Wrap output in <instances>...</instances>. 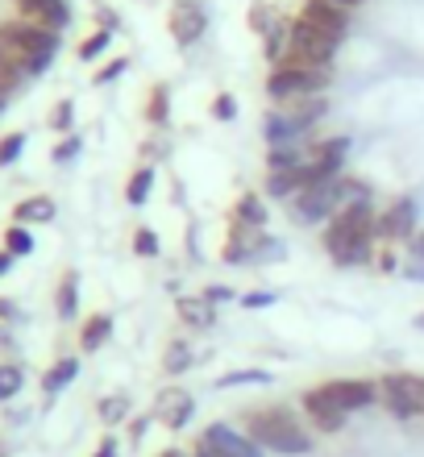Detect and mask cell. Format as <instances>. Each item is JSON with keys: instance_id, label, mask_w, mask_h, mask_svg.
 Returning <instances> with one entry per match:
<instances>
[{"instance_id": "22", "label": "cell", "mask_w": 424, "mask_h": 457, "mask_svg": "<svg viewBox=\"0 0 424 457\" xmlns=\"http://www.w3.org/2000/svg\"><path fill=\"white\" fill-rule=\"evenodd\" d=\"M4 253H12V258L34 253V233L25 225H9V233H4Z\"/></svg>"}, {"instance_id": "37", "label": "cell", "mask_w": 424, "mask_h": 457, "mask_svg": "<svg viewBox=\"0 0 424 457\" xmlns=\"http://www.w3.org/2000/svg\"><path fill=\"white\" fill-rule=\"evenodd\" d=\"M125 67H129V59H112L109 67H100V71H96V84H112V79H117Z\"/></svg>"}, {"instance_id": "43", "label": "cell", "mask_w": 424, "mask_h": 457, "mask_svg": "<svg viewBox=\"0 0 424 457\" xmlns=\"http://www.w3.org/2000/svg\"><path fill=\"white\" fill-rule=\"evenodd\" d=\"M275 295H245V308H262V303H270Z\"/></svg>"}, {"instance_id": "46", "label": "cell", "mask_w": 424, "mask_h": 457, "mask_svg": "<svg viewBox=\"0 0 424 457\" xmlns=\"http://www.w3.org/2000/svg\"><path fill=\"white\" fill-rule=\"evenodd\" d=\"M333 4H341V9H350V4H362V0H333Z\"/></svg>"}, {"instance_id": "6", "label": "cell", "mask_w": 424, "mask_h": 457, "mask_svg": "<svg viewBox=\"0 0 424 457\" xmlns=\"http://www.w3.org/2000/svg\"><path fill=\"white\" fill-rule=\"evenodd\" d=\"M0 42H9L12 50H21L25 59H29V67H34V75L42 71V67H50L54 50H59V34H54V29H42V25H34V21L0 25Z\"/></svg>"}, {"instance_id": "15", "label": "cell", "mask_w": 424, "mask_h": 457, "mask_svg": "<svg viewBox=\"0 0 424 457\" xmlns=\"http://www.w3.org/2000/svg\"><path fill=\"white\" fill-rule=\"evenodd\" d=\"M17 4H21L25 21L42 25V29H54V34L71 21V12H67V4H62V0H17Z\"/></svg>"}, {"instance_id": "9", "label": "cell", "mask_w": 424, "mask_h": 457, "mask_svg": "<svg viewBox=\"0 0 424 457\" xmlns=\"http://www.w3.org/2000/svg\"><path fill=\"white\" fill-rule=\"evenodd\" d=\"M320 391H325L328 403H333L337 411H345V416L370 408V403L378 399V386L366 383V378H333V383H325Z\"/></svg>"}, {"instance_id": "5", "label": "cell", "mask_w": 424, "mask_h": 457, "mask_svg": "<svg viewBox=\"0 0 424 457\" xmlns=\"http://www.w3.org/2000/svg\"><path fill=\"white\" fill-rule=\"evenodd\" d=\"M337 42L341 37L333 34H320L312 29L308 21H291L287 29V59L283 62H300V67H333V54H337Z\"/></svg>"}, {"instance_id": "45", "label": "cell", "mask_w": 424, "mask_h": 457, "mask_svg": "<svg viewBox=\"0 0 424 457\" xmlns=\"http://www.w3.org/2000/svg\"><path fill=\"white\" fill-rule=\"evenodd\" d=\"M9 266H12V253H0V275H4Z\"/></svg>"}, {"instance_id": "39", "label": "cell", "mask_w": 424, "mask_h": 457, "mask_svg": "<svg viewBox=\"0 0 424 457\" xmlns=\"http://www.w3.org/2000/svg\"><path fill=\"white\" fill-rule=\"evenodd\" d=\"M250 29H270V9L267 4H254V9H250Z\"/></svg>"}, {"instance_id": "11", "label": "cell", "mask_w": 424, "mask_h": 457, "mask_svg": "<svg viewBox=\"0 0 424 457\" xmlns=\"http://www.w3.org/2000/svg\"><path fill=\"white\" fill-rule=\"evenodd\" d=\"M300 21H308L312 29H320V34L341 37L350 29V12L341 9V4H333V0H303Z\"/></svg>"}, {"instance_id": "27", "label": "cell", "mask_w": 424, "mask_h": 457, "mask_svg": "<svg viewBox=\"0 0 424 457\" xmlns=\"http://www.w3.org/2000/svg\"><path fill=\"white\" fill-rule=\"evenodd\" d=\"M100 420H104V424L129 420V395H109V399H100Z\"/></svg>"}, {"instance_id": "25", "label": "cell", "mask_w": 424, "mask_h": 457, "mask_svg": "<svg viewBox=\"0 0 424 457\" xmlns=\"http://www.w3.org/2000/svg\"><path fill=\"white\" fill-rule=\"evenodd\" d=\"M150 187H154V167L134 170V179H129V187H125V195H129V204H145V195H150Z\"/></svg>"}, {"instance_id": "33", "label": "cell", "mask_w": 424, "mask_h": 457, "mask_svg": "<svg viewBox=\"0 0 424 457\" xmlns=\"http://www.w3.org/2000/svg\"><path fill=\"white\" fill-rule=\"evenodd\" d=\"M71 120H75V104L71 100H62V104H54V112H50V129H71Z\"/></svg>"}, {"instance_id": "29", "label": "cell", "mask_w": 424, "mask_h": 457, "mask_svg": "<svg viewBox=\"0 0 424 457\" xmlns=\"http://www.w3.org/2000/svg\"><path fill=\"white\" fill-rule=\"evenodd\" d=\"M21 386H25V370H21V366H9V361H4V366H0V403H4V399H12L17 391H21Z\"/></svg>"}, {"instance_id": "19", "label": "cell", "mask_w": 424, "mask_h": 457, "mask_svg": "<svg viewBox=\"0 0 424 457\" xmlns=\"http://www.w3.org/2000/svg\"><path fill=\"white\" fill-rule=\"evenodd\" d=\"M75 374H79V358H59L46 370V378H42V391H46V395H59V391L71 383Z\"/></svg>"}, {"instance_id": "28", "label": "cell", "mask_w": 424, "mask_h": 457, "mask_svg": "<svg viewBox=\"0 0 424 457\" xmlns=\"http://www.w3.org/2000/svg\"><path fill=\"white\" fill-rule=\"evenodd\" d=\"M262 220H267V208H262V200H258V195H242V204H237V225L258 228Z\"/></svg>"}, {"instance_id": "12", "label": "cell", "mask_w": 424, "mask_h": 457, "mask_svg": "<svg viewBox=\"0 0 424 457\" xmlns=\"http://www.w3.org/2000/svg\"><path fill=\"white\" fill-rule=\"evenodd\" d=\"M200 441L217 445L220 453H229V457H262V445L250 441V436H242L237 428H229V424H208Z\"/></svg>"}, {"instance_id": "13", "label": "cell", "mask_w": 424, "mask_h": 457, "mask_svg": "<svg viewBox=\"0 0 424 457\" xmlns=\"http://www.w3.org/2000/svg\"><path fill=\"white\" fill-rule=\"evenodd\" d=\"M204 9L195 4V0H179L175 9H170V34H175V42L179 46H192L195 37L204 34Z\"/></svg>"}, {"instance_id": "38", "label": "cell", "mask_w": 424, "mask_h": 457, "mask_svg": "<svg viewBox=\"0 0 424 457\" xmlns=\"http://www.w3.org/2000/svg\"><path fill=\"white\" fill-rule=\"evenodd\" d=\"M79 154V137H62V145H54V162H71Z\"/></svg>"}, {"instance_id": "44", "label": "cell", "mask_w": 424, "mask_h": 457, "mask_svg": "<svg viewBox=\"0 0 424 457\" xmlns=\"http://www.w3.org/2000/svg\"><path fill=\"white\" fill-rule=\"evenodd\" d=\"M12 316V300H0V320H9Z\"/></svg>"}, {"instance_id": "50", "label": "cell", "mask_w": 424, "mask_h": 457, "mask_svg": "<svg viewBox=\"0 0 424 457\" xmlns=\"http://www.w3.org/2000/svg\"><path fill=\"white\" fill-rule=\"evenodd\" d=\"M0 457H4V445H0Z\"/></svg>"}, {"instance_id": "41", "label": "cell", "mask_w": 424, "mask_h": 457, "mask_svg": "<svg viewBox=\"0 0 424 457\" xmlns=\"http://www.w3.org/2000/svg\"><path fill=\"white\" fill-rule=\"evenodd\" d=\"M92 457H117V441H112V436H104V441H100V449Z\"/></svg>"}, {"instance_id": "35", "label": "cell", "mask_w": 424, "mask_h": 457, "mask_svg": "<svg viewBox=\"0 0 424 457\" xmlns=\"http://www.w3.org/2000/svg\"><path fill=\"white\" fill-rule=\"evenodd\" d=\"M187 361H192V349L183 345V341H175V345H170V353H167V370H183Z\"/></svg>"}, {"instance_id": "2", "label": "cell", "mask_w": 424, "mask_h": 457, "mask_svg": "<svg viewBox=\"0 0 424 457\" xmlns=\"http://www.w3.org/2000/svg\"><path fill=\"white\" fill-rule=\"evenodd\" d=\"M245 436L258 441L262 449H275V453H287V457L312 449L308 433H303L300 420H295V411L283 408V403L262 408V411H250V416H245Z\"/></svg>"}, {"instance_id": "23", "label": "cell", "mask_w": 424, "mask_h": 457, "mask_svg": "<svg viewBox=\"0 0 424 457\" xmlns=\"http://www.w3.org/2000/svg\"><path fill=\"white\" fill-rule=\"evenodd\" d=\"M179 316L187 320V325H195V328L212 325V308H208V300H179Z\"/></svg>"}, {"instance_id": "32", "label": "cell", "mask_w": 424, "mask_h": 457, "mask_svg": "<svg viewBox=\"0 0 424 457\" xmlns=\"http://www.w3.org/2000/svg\"><path fill=\"white\" fill-rule=\"evenodd\" d=\"M167 104H170L167 87H154V92H150V109H145V117L154 120V125H162V120H167Z\"/></svg>"}, {"instance_id": "1", "label": "cell", "mask_w": 424, "mask_h": 457, "mask_svg": "<svg viewBox=\"0 0 424 457\" xmlns=\"http://www.w3.org/2000/svg\"><path fill=\"white\" fill-rule=\"evenodd\" d=\"M370 245H375V212L370 204H345L325 228V250L333 253V262L358 266L370 262Z\"/></svg>"}, {"instance_id": "48", "label": "cell", "mask_w": 424, "mask_h": 457, "mask_svg": "<svg viewBox=\"0 0 424 457\" xmlns=\"http://www.w3.org/2000/svg\"><path fill=\"white\" fill-rule=\"evenodd\" d=\"M162 457H183V453H179V449H167V453H162Z\"/></svg>"}, {"instance_id": "47", "label": "cell", "mask_w": 424, "mask_h": 457, "mask_svg": "<svg viewBox=\"0 0 424 457\" xmlns=\"http://www.w3.org/2000/svg\"><path fill=\"white\" fill-rule=\"evenodd\" d=\"M4 92H9V87H4V84H0V112H4Z\"/></svg>"}, {"instance_id": "36", "label": "cell", "mask_w": 424, "mask_h": 457, "mask_svg": "<svg viewBox=\"0 0 424 457\" xmlns=\"http://www.w3.org/2000/svg\"><path fill=\"white\" fill-rule=\"evenodd\" d=\"M212 117H217V120H233V117H237V100H233V96H217V100H212Z\"/></svg>"}, {"instance_id": "10", "label": "cell", "mask_w": 424, "mask_h": 457, "mask_svg": "<svg viewBox=\"0 0 424 457\" xmlns=\"http://www.w3.org/2000/svg\"><path fill=\"white\" fill-rule=\"evenodd\" d=\"M375 237L387 241V245L416 237V204L412 200H395L383 217H375Z\"/></svg>"}, {"instance_id": "7", "label": "cell", "mask_w": 424, "mask_h": 457, "mask_svg": "<svg viewBox=\"0 0 424 457\" xmlns=\"http://www.w3.org/2000/svg\"><path fill=\"white\" fill-rule=\"evenodd\" d=\"M378 399L391 416L400 420H412V416H424V378L420 374H387L378 383Z\"/></svg>"}, {"instance_id": "16", "label": "cell", "mask_w": 424, "mask_h": 457, "mask_svg": "<svg viewBox=\"0 0 424 457\" xmlns=\"http://www.w3.org/2000/svg\"><path fill=\"white\" fill-rule=\"evenodd\" d=\"M303 411L312 416V424H316V428H320V433H337L341 424H345V411H337V408H333V403H328V399H325V391H320V386L303 395Z\"/></svg>"}, {"instance_id": "4", "label": "cell", "mask_w": 424, "mask_h": 457, "mask_svg": "<svg viewBox=\"0 0 424 457\" xmlns=\"http://www.w3.org/2000/svg\"><path fill=\"white\" fill-rule=\"evenodd\" d=\"M333 79V67H300V62H279L267 79L270 100H300V96H320Z\"/></svg>"}, {"instance_id": "40", "label": "cell", "mask_w": 424, "mask_h": 457, "mask_svg": "<svg viewBox=\"0 0 424 457\" xmlns=\"http://www.w3.org/2000/svg\"><path fill=\"white\" fill-rule=\"evenodd\" d=\"M192 457H229V453H220L217 445H208V441H200V445H195V453Z\"/></svg>"}, {"instance_id": "8", "label": "cell", "mask_w": 424, "mask_h": 457, "mask_svg": "<svg viewBox=\"0 0 424 457\" xmlns=\"http://www.w3.org/2000/svg\"><path fill=\"white\" fill-rule=\"evenodd\" d=\"M337 179H341V175H337ZM337 179L303 187V192L291 200V217L300 220V225H320V220H333V217H337V212H341Z\"/></svg>"}, {"instance_id": "21", "label": "cell", "mask_w": 424, "mask_h": 457, "mask_svg": "<svg viewBox=\"0 0 424 457\" xmlns=\"http://www.w3.org/2000/svg\"><path fill=\"white\" fill-rule=\"evenodd\" d=\"M109 333H112V320H109V316H92V320L84 325V333H79V345H84L87 353H96V349L109 341Z\"/></svg>"}, {"instance_id": "18", "label": "cell", "mask_w": 424, "mask_h": 457, "mask_svg": "<svg viewBox=\"0 0 424 457\" xmlns=\"http://www.w3.org/2000/svg\"><path fill=\"white\" fill-rule=\"evenodd\" d=\"M46 220H54V200L50 195H34V200L17 204V225H46Z\"/></svg>"}, {"instance_id": "26", "label": "cell", "mask_w": 424, "mask_h": 457, "mask_svg": "<svg viewBox=\"0 0 424 457\" xmlns=\"http://www.w3.org/2000/svg\"><path fill=\"white\" fill-rule=\"evenodd\" d=\"M270 374L267 370H237V374H225V378H217L220 391H229V386H267Z\"/></svg>"}, {"instance_id": "20", "label": "cell", "mask_w": 424, "mask_h": 457, "mask_svg": "<svg viewBox=\"0 0 424 457\" xmlns=\"http://www.w3.org/2000/svg\"><path fill=\"white\" fill-rule=\"evenodd\" d=\"M79 312V275L75 270H67L59 283V316L62 320H71V316Z\"/></svg>"}, {"instance_id": "24", "label": "cell", "mask_w": 424, "mask_h": 457, "mask_svg": "<svg viewBox=\"0 0 424 457\" xmlns=\"http://www.w3.org/2000/svg\"><path fill=\"white\" fill-rule=\"evenodd\" d=\"M295 167H303L300 162V142L270 145V170H295Z\"/></svg>"}, {"instance_id": "42", "label": "cell", "mask_w": 424, "mask_h": 457, "mask_svg": "<svg viewBox=\"0 0 424 457\" xmlns=\"http://www.w3.org/2000/svg\"><path fill=\"white\" fill-rule=\"evenodd\" d=\"M208 300L220 303V300H233V291L229 287H208Z\"/></svg>"}, {"instance_id": "3", "label": "cell", "mask_w": 424, "mask_h": 457, "mask_svg": "<svg viewBox=\"0 0 424 457\" xmlns=\"http://www.w3.org/2000/svg\"><path fill=\"white\" fill-rule=\"evenodd\" d=\"M320 117H325V100H320V96L283 100V109H270L267 112V120H262V133H267L270 145H287V142H300L303 133L312 129Z\"/></svg>"}, {"instance_id": "14", "label": "cell", "mask_w": 424, "mask_h": 457, "mask_svg": "<svg viewBox=\"0 0 424 457\" xmlns=\"http://www.w3.org/2000/svg\"><path fill=\"white\" fill-rule=\"evenodd\" d=\"M195 416V399L183 391V386H167L162 395H158V420L167 424V428H183V424Z\"/></svg>"}, {"instance_id": "49", "label": "cell", "mask_w": 424, "mask_h": 457, "mask_svg": "<svg viewBox=\"0 0 424 457\" xmlns=\"http://www.w3.org/2000/svg\"><path fill=\"white\" fill-rule=\"evenodd\" d=\"M416 328H424V312H420V316H416Z\"/></svg>"}, {"instance_id": "34", "label": "cell", "mask_w": 424, "mask_h": 457, "mask_svg": "<svg viewBox=\"0 0 424 457\" xmlns=\"http://www.w3.org/2000/svg\"><path fill=\"white\" fill-rule=\"evenodd\" d=\"M134 250L142 253V258H154V253H158V237H154V228H137V233H134Z\"/></svg>"}, {"instance_id": "17", "label": "cell", "mask_w": 424, "mask_h": 457, "mask_svg": "<svg viewBox=\"0 0 424 457\" xmlns=\"http://www.w3.org/2000/svg\"><path fill=\"white\" fill-rule=\"evenodd\" d=\"M29 75H34L29 59H25L21 50H12L9 42H0V84L12 87V84H21V79H29Z\"/></svg>"}, {"instance_id": "30", "label": "cell", "mask_w": 424, "mask_h": 457, "mask_svg": "<svg viewBox=\"0 0 424 457\" xmlns=\"http://www.w3.org/2000/svg\"><path fill=\"white\" fill-rule=\"evenodd\" d=\"M109 42H112V29H96V34H92V37L84 42V46H79V59H84V62L100 59V54L109 50Z\"/></svg>"}, {"instance_id": "31", "label": "cell", "mask_w": 424, "mask_h": 457, "mask_svg": "<svg viewBox=\"0 0 424 457\" xmlns=\"http://www.w3.org/2000/svg\"><path fill=\"white\" fill-rule=\"evenodd\" d=\"M25 150V133H9L4 142H0V167H9V162H17Z\"/></svg>"}]
</instances>
